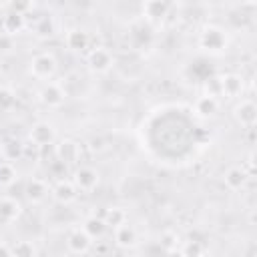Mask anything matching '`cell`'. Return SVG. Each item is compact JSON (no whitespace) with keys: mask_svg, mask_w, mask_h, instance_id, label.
I'll use <instances>...</instances> for the list:
<instances>
[{"mask_svg":"<svg viewBox=\"0 0 257 257\" xmlns=\"http://www.w3.org/2000/svg\"><path fill=\"white\" fill-rule=\"evenodd\" d=\"M20 215V203L14 199H0V221H14Z\"/></svg>","mask_w":257,"mask_h":257,"instance_id":"cell-12","label":"cell"},{"mask_svg":"<svg viewBox=\"0 0 257 257\" xmlns=\"http://www.w3.org/2000/svg\"><path fill=\"white\" fill-rule=\"evenodd\" d=\"M124 211L122 209H108L106 211V215H104V223L106 225H120V223H124Z\"/></svg>","mask_w":257,"mask_h":257,"instance_id":"cell-23","label":"cell"},{"mask_svg":"<svg viewBox=\"0 0 257 257\" xmlns=\"http://www.w3.org/2000/svg\"><path fill=\"white\" fill-rule=\"evenodd\" d=\"M56 70V62L50 54H38L30 60V72L36 78H50Z\"/></svg>","mask_w":257,"mask_h":257,"instance_id":"cell-1","label":"cell"},{"mask_svg":"<svg viewBox=\"0 0 257 257\" xmlns=\"http://www.w3.org/2000/svg\"><path fill=\"white\" fill-rule=\"evenodd\" d=\"M90 147H92V149H102V145H100V141H96V139L92 141V145H90Z\"/></svg>","mask_w":257,"mask_h":257,"instance_id":"cell-30","label":"cell"},{"mask_svg":"<svg viewBox=\"0 0 257 257\" xmlns=\"http://www.w3.org/2000/svg\"><path fill=\"white\" fill-rule=\"evenodd\" d=\"M0 255H12V249H8L6 245H0Z\"/></svg>","mask_w":257,"mask_h":257,"instance_id":"cell-29","label":"cell"},{"mask_svg":"<svg viewBox=\"0 0 257 257\" xmlns=\"http://www.w3.org/2000/svg\"><path fill=\"white\" fill-rule=\"evenodd\" d=\"M169 10V2L167 0H147L145 2V16L149 20H161Z\"/></svg>","mask_w":257,"mask_h":257,"instance_id":"cell-11","label":"cell"},{"mask_svg":"<svg viewBox=\"0 0 257 257\" xmlns=\"http://www.w3.org/2000/svg\"><path fill=\"white\" fill-rule=\"evenodd\" d=\"M74 185L80 191H92L98 185V173L94 169H90V167H82L74 175Z\"/></svg>","mask_w":257,"mask_h":257,"instance_id":"cell-3","label":"cell"},{"mask_svg":"<svg viewBox=\"0 0 257 257\" xmlns=\"http://www.w3.org/2000/svg\"><path fill=\"white\" fill-rule=\"evenodd\" d=\"M40 100L48 106H60L64 102V90L58 84H46L40 90Z\"/></svg>","mask_w":257,"mask_h":257,"instance_id":"cell-7","label":"cell"},{"mask_svg":"<svg viewBox=\"0 0 257 257\" xmlns=\"http://www.w3.org/2000/svg\"><path fill=\"white\" fill-rule=\"evenodd\" d=\"M217 98L213 96V94H205V96H201L199 100H197V104H195V108H197V112L199 114H203V116H211V114H215L217 112Z\"/></svg>","mask_w":257,"mask_h":257,"instance_id":"cell-16","label":"cell"},{"mask_svg":"<svg viewBox=\"0 0 257 257\" xmlns=\"http://www.w3.org/2000/svg\"><path fill=\"white\" fill-rule=\"evenodd\" d=\"M66 46L70 50H84V48H88V34L84 30H70L66 34Z\"/></svg>","mask_w":257,"mask_h":257,"instance_id":"cell-14","label":"cell"},{"mask_svg":"<svg viewBox=\"0 0 257 257\" xmlns=\"http://www.w3.org/2000/svg\"><path fill=\"white\" fill-rule=\"evenodd\" d=\"M112 64V56L108 50L104 48H94L90 54H88V66L94 70V72H106Z\"/></svg>","mask_w":257,"mask_h":257,"instance_id":"cell-4","label":"cell"},{"mask_svg":"<svg viewBox=\"0 0 257 257\" xmlns=\"http://www.w3.org/2000/svg\"><path fill=\"white\" fill-rule=\"evenodd\" d=\"M10 48H12V38H10V34L0 36V50H10Z\"/></svg>","mask_w":257,"mask_h":257,"instance_id":"cell-28","label":"cell"},{"mask_svg":"<svg viewBox=\"0 0 257 257\" xmlns=\"http://www.w3.org/2000/svg\"><path fill=\"white\" fill-rule=\"evenodd\" d=\"M54 199L62 205H68L76 199V187L70 181H58L54 187Z\"/></svg>","mask_w":257,"mask_h":257,"instance_id":"cell-9","label":"cell"},{"mask_svg":"<svg viewBox=\"0 0 257 257\" xmlns=\"http://www.w3.org/2000/svg\"><path fill=\"white\" fill-rule=\"evenodd\" d=\"M16 181V169L10 163H0V187H8Z\"/></svg>","mask_w":257,"mask_h":257,"instance_id":"cell-21","label":"cell"},{"mask_svg":"<svg viewBox=\"0 0 257 257\" xmlns=\"http://www.w3.org/2000/svg\"><path fill=\"white\" fill-rule=\"evenodd\" d=\"M14 102V96L8 92V90H0V110H6L10 108Z\"/></svg>","mask_w":257,"mask_h":257,"instance_id":"cell-25","label":"cell"},{"mask_svg":"<svg viewBox=\"0 0 257 257\" xmlns=\"http://www.w3.org/2000/svg\"><path fill=\"white\" fill-rule=\"evenodd\" d=\"M225 185H227L229 189H233V191L241 189V187L245 185V173H243V169L231 167V169L225 173Z\"/></svg>","mask_w":257,"mask_h":257,"instance_id":"cell-17","label":"cell"},{"mask_svg":"<svg viewBox=\"0 0 257 257\" xmlns=\"http://www.w3.org/2000/svg\"><path fill=\"white\" fill-rule=\"evenodd\" d=\"M36 30H38V34H42V30H46V34H52V22H50L48 18H44Z\"/></svg>","mask_w":257,"mask_h":257,"instance_id":"cell-27","label":"cell"},{"mask_svg":"<svg viewBox=\"0 0 257 257\" xmlns=\"http://www.w3.org/2000/svg\"><path fill=\"white\" fill-rule=\"evenodd\" d=\"M30 141L38 149H44V147L52 145V141H54V128H52V124H48V122H36L32 126V131H30Z\"/></svg>","mask_w":257,"mask_h":257,"instance_id":"cell-2","label":"cell"},{"mask_svg":"<svg viewBox=\"0 0 257 257\" xmlns=\"http://www.w3.org/2000/svg\"><path fill=\"white\" fill-rule=\"evenodd\" d=\"M2 153H4V157H6L8 161H16V159H20V157L24 155V145L10 141V143H6V145L2 147Z\"/></svg>","mask_w":257,"mask_h":257,"instance_id":"cell-22","label":"cell"},{"mask_svg":"<svg viewBox=\"0 0 257 257\" xmlns=\"http://www.w3.org/2000/svg\"><path fill=\"white\" fill-rule=\"evenodd\" d=\"M221 90L227 94V96H237L241 90H243V80L241 76L237 74H227L221 78Z\"/></svg>","mask_w":257,"mask_h":257,"instance_id":"cell-13","label":"cell"},{"mask_svg":"<svg viewBox=\"0 0 257 257\" xmlns=\"http://www.w3.org/2000/svg\"><path fill=\"white\" fill-rule=\"evenodd\" d=\"M114 239H116V243H118L120 247H128V245H133V243H135V231H133L128 225L120 223V225H116Z\"/></svg>","mask_w":257,"mask_h":257,"instance_id":"cell-18","label":"cell"},{"mask_svg":"<svg viewBox=\"0 0 257 257\" xmlns=\"http://www.w3.org/2000/svg\"><path fill=\"white\" fill-rule=\"evenodd\" d=\"M2 26H4V32L12 36V34H16V32H20L24 28V16L16 14V12H10L8 16H4Z\"/></svg>","mask_w":257,"mask_h":257,"instance_id":"cell-15","label":"cell"},{"mask_svg":"<svg viewBox=\"0 0 257 257\" xmlns=\"http://www.w3.org/2000/svg\"><path fill=\"white\" fill-rule=\"evenodd\" d=\"M201 46L207 48V50H221L225 46V36L221 30L217 28H207L203 34H201Z\"/></svg>","mask_w":257,"mask_h":257,"instance_id":"cell-5","label":"cell"},{"mask_svg":"<svg viewBox=\"0 0 257 257\" xmlns=\"http://www.w3.org/2000/svg\"><path fill=\"white\" fill-rule=\"evenodd\" d=\"M88 247H90V237H88V233L84 229L82 231L76 229V231L70 233V237H68V249L72 253H86Z\"/></svg>","mask_w":257,"mask_h":257,"instance_id":"cell-8","label":"cell"},{"mask_svg":"<svg viewBox=\"0 0 257 257\" xmlns=\"http://www.w3.org/2000/svg\"><path fill=\"white\" fill-rule=\"evenodd\" d=\"M32 253H34V249H32L28 243H24V241H22L18 247L12 249V255H32Z\"/></svg>","mask_w":257,"mask_h":257,"instance_id":"cell-26","label":"cell"},{"mask_svg":"<svg viewBox=\"0 0 257 257\" xmlns=\"http://www.w3.org/2000/svg\"><path fill=\"white\" fill-rule=\"evenodd\" d=\"M255 116H257V108H255V104H253L251 100H243V102L235 108V118H237L243 126H247V128H251V126L255 124Z\"/></svg>","mask_w":257,"mask_h":257,"instance_id":"cell-6","label":"cell"},{"mask_svg":"<svg viewBox=\"0 0 257 257\" xmlns=\"http://www.w3.org/2000/svg\"><path fill=\"white\" fill-rule=\"evenodd\" d=\"M86 233H88V237L92 239V237H100L102 233H104V229H106V223H104V219H98V217H90V219H86L84 221V227H82Z\"/></svg>","mask_w":257,"mask_h":257,"instance_id":"cell-19","label":"cell"},{"mask_svg":"<svg viewBox=\"0 0 257 257\" xmlns=\"http://www.w3.org/2000/svg\"><path fill=\"white\" fill-rule=\"evenodd\" d=\"M239 2H241V4H253L255 0H239Z\"/></svg>","mask_w":257,"mask_h":257,"instance_id":"cell-31","label":"cell"},{"mask_svg":"<svg viewBox=\"0 0 257 257\" xmlns=\"http://www.w3.org/2000/svg\"><path fill=\"white\" fill-rule=\"evenodd\" d=\"M32 6V0H10V10L16 14H24L28 12Z\"/></svg>","mask_w":257,"mask_h":257,"instance_id":"cell-24","label":"cell"},{"mask_svg":"<svg viewBox=\"0 0 257 257\" xmlns=\"http://www.w3.org/2000/svg\"><path fill=\"white\" fill-rule=\"evenodd\" d=\"M46 193H48V189H46L44 181H40V179H32V181H28L26 187H24V195H26L28 201H32V203L42 201V199L46 197Z\"/></svg>","mask_w":257,"mask_h":257,"instance_id":"cell-10","label":"cell"},{"mask_svg":"<svg viewBox=\"0 0 257 257\" xmlns=\"http://www.w3.org/2000/svg\"><path fill=\"white\" fill-rule=\"evenodd\" d=\"M76 155H78V145H76V143L66 141V143H62V145H60V149H58V159H62L64 163L74 161V159H76Z\"/></svg>","mask_w":257,"mask_h":257,"instance_id":"cell-20","label":"cell"}]
</instances>
